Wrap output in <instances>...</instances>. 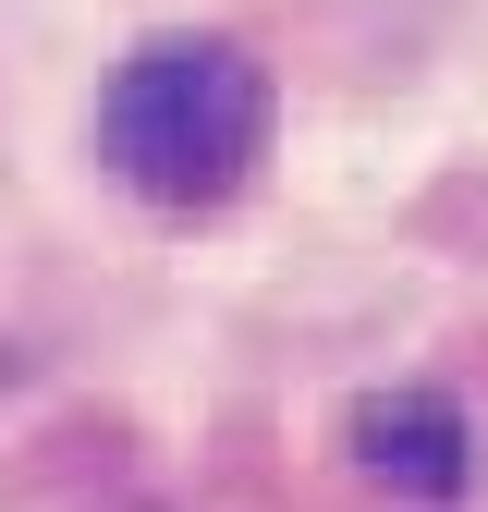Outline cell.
<instances>
[{
  "instance_id": "2",
  "label": "cell",
  "mask_w": 488,
  "mask_h": 512,
  "mask_svg": "<svg viewBox=\"0 0 488 512\" xmlns=\"http://www.w3.org/2000/svg\"><path fill=\"white\" fill-rule=\"evenodd\" d=\"M354 464L379 476V488H403V500H464L476 427H464L452 391H366L354 403Z\"/></svg>"
},
{
  "instance_id": "1",
  "label": "cell",
  "mask_w": 488,
  "mask_h": 512,
  "mask_svg": "<svg viewBox=\"0 0 488 512\" xmlns=\"http://www.w3.org/2000/svg\"><path fill=\"white\" fill-rule=\"evenodd\" d=\"M98 159L110 183H135L147 208H220L269 159V61L244 37H147L98 86Z\"/></svg>"
}]
</instances>
